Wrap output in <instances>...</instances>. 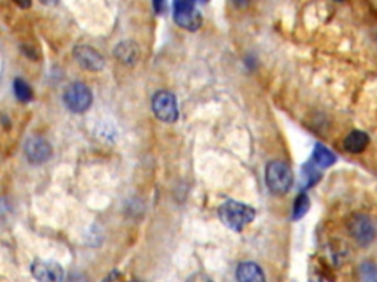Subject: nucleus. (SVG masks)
<instances>
[{"mask_svg": "<svg viewBox=\"0 0 377 282\" xmlns=\"http://www.w3.org/2000/svg\"><path fill=\"white\" fill-rule=\"evenodd\" d=\"M220 220L231 231L240 232L255 219V210L236 200H227L218 209Z\"/></svg>", "mask_w": 377, "mask_h": 282, "instance_id": "nucleus-1", "label": "nucleus"}, {"mask_svg": "<svg viewBox=\"0 0 377 282\" xmlns=\"http://www.w3.org/2000/svg\"><path fill=\"white\" fill-rule=\"evenodd\" d=\"M265 182L273 194H286L293 184V173L289 164L281 160L270 162L265 169Z\"/></svg>", "mask_w": 377, "mask_h": 282, "instance_id": "nucleus-2", "label": "nucleus"}, {"mask_svg": "<svg viewBox=\"0 0 377 282\" xmlns=\"http://www.w3.org/2000/svg\"><path fill=\"white\" fill-rule=\"evenodd\" d=\"M93 102L91 90L82 82H73L64 91V103L74 113L86 112Z\"/></svg>", "mask_w": 377, "mask_h": 282, "instance_id": "nucleus-3", "label": "nucleus"}, {"mask_svg": "<svg viewBox=\"0 0 377 282\" xmlns=\"http://www.w3.org/2000/svg\"><path fill=\"white\" fill-rule=\"evenodd\" d=\"M152 111L159 121L173 124L179 120V108L177 99L171 91L161 90L152 97Z\"/></svg>", "mask_w": 377, "mask_h": 282, "instance_id": "nucleus-4", "label": "nucleus"}, {"mask_svg": "<svg viewBox=\"0 0 377 282\" xmlns=\"http://www.w3.org/2000/svg\"><path fill=\"white\" fill-rule=\"evenodd\" d=\"M174 21L179 27L187 31H196L202 26V15L192 2H175L174 3Z\"/></svg>", "mask_w": 377, "mask_h": 282, "instance_id": "nucleus-5", "label": "nucleus"}, {"mask_svg": "<svg viewBox=\"0 0 377 282\" xmlns=\"http://www.w3.org/2000/svg\"><path fill=\"white\" fill-rule=\"evenodd\" d=\"M348 231L351 237L362 247H367L376 235L374 222L367 215H353L348 222Z\"/></svg>", "mask_w": 377, "mask_h": 282, "instance_id": "nucleus-6", "label": "nucleus"}, {"mask_svg": "<svg viewBox=\"0 0 377 282\" xmlns=\"http://www.w3.org/2000/svg\"><path fill=\"white\" fill-rule=\"evenodd\" d=\"M31 274L37 282H64V269L56 262L37 258L31 265Z\"/></svg>", "mask_w": 377, "mask_h": 282, "instance_id": "nucleus-7", "label": "nucleus"}, {"mask_svg": "<svg viewBox=\"0 0 377 282\" xmlns=\"http://www.w3.org/2000/svg\"><path fill=\"white\" fill-rule=\"evenodd\" d=\"M24 151H26L27 159L33 164H42L46 163L52 158V146L49 141H46L42 137H30L26 141V146H24Z\"/></svg>", "mask_w": 377, "mask_h": 282, "instance_id": "nucleus-8", "label": "nucleus"}, {"mask_svg": "<svg viewBox=\"0 0 377 282\" xmlns=\"http://www.w3.org/2000/svg\"><path fill=\"white\" fill-rule=\"evenodd\" d=\"M74 57L80 66L87 70H93V73L103 69L105 66L103 56L90 46H77L74 49Z\"/></svg>", "mask_w": 377, "mask_h": 282, "instance_id": "nucleus-9", "label": "nucleus"}, {"mask_svg": "<svg viewBox=\"0 0 377 282\" xmlns=\"http://www.w3.org/2000/svg\"><path fill=\"white\" fill-rule=\"evenodd\" d=\"M114 56L116 57V61H120L121 64H124L127 66H133L139 62L140 49H139L137 43L127 40V41L116 44L115 50H114Z\"/></svg>", "mask_w": 377, "mask_h": 282, "instance_id": "nucleus-10", "label": "nucleus"}, {"mask_svg": "<svg viewBox=\"0 0 377 282\" xmlns=\"http://www.w3.org/2000/svg\"><path fill=\"white\" fill-rule=\"evenodd\" d=\"M238 282H265L263 269L254 262H242L236 269Z\"/></svg>", "mask_w": 377, "mask_h": 282, "instance_id": "nucleus-11", "label": "nucleus"}, {"mask_svg": "<svg viewBox=\"0 0 377 282\" xmlns=\"http://www.w3.org/2000/svg\"><path fill=\"white\" fill-rule=\"evenodd\" d=\"M370 137L362 131H352L348 134V137L344 141V147L347 151L352 153V155H358V153L364 151L365 147L369 146Z\"/></svg>", "mask_w": 377, "mask_h": 282, "instance_id": "nucleus-12", "label": "nucleus"}, {"mask_svg": "<svg viewBox=\"0 0 377 282\" xmlns=\"http://www.w3.org/2000/svg\"><path fill=\"white\" fill-rule=\"evenodd\" d=\"M313 160L317 167L328 168L336 162V156L332 150H328L327 147H324L322 144H317L314 149V153H313Z\"/></svg>", "mask_w": 377, "mask_h": 282, "instance_id": "nucleus-13", "label": "nucleus"}, {"mask_svg": "<svg viewBox=\"0 0 377 282\" xmlns=\"http://www.w3.org/2000/svg\"><path fill=\"white\" fill-rule=\"evenodd\" d=\"M14 93H15V97L22 103H27V102H30L33 99L31 87L21 78H17L14 81Z\"/></svg>", "mask_w": 377, "mask_h": 282, "instance_id": "nucleus-14", "label": "nucleus"}, {"mask_svg": "<svg viewBox=\"0 0 377 282\" xmlns=\"http://www.w3.org/2000/svg\"><path fill=\"white\" fill-rule=\"evenodd\" d=\"M308 210H310V198L305 193H302L298 196V198L295 200V203H293L292 219H295V220L301 219L302 216L306 215V212Z\"/></svg>", "mask_w": 377, "mask_h": 282, "instance_id": "nucleus-15", "label": "nucleus"}, {"mask_svg": "<svg viewBox=\"0 0 377 282\" xmlns=\"http://www.w3.org/2000/svg\"><path fill=\"white\" fill-rule=\"evenodd\" d=\"M361 282H377V270L373 262H365L358 269Z\"/></svg>", "mask_w": 377, "mask_h": 282, "instance_id": "nucleus-16", "label": "nucleus"}, {"mask_svg": "<svg viewBox=\"0 0 377 282\" xmlns=\"http://www.w3.org/2000/svg\"><path fill=\"white\" fill-rule=\"evenodd\" d=\"M302 176H304V180L306 181V182L304 184V187H306V188H308V187H311V185H314V184H317L318 181H320V173H318V171L313 167L311 163L305 164L304 169H302Z\"/></svg>", "mask_w": 377, "mask_h": 282, "instance_id": "nucleus-17", "label": "nucleus"}, {"mask_svg": "<svg viewBox=\"0 0 377 282\" xmlns=\"http://www.w3.org/2000/svg\"><path fill=\"white\" fill-rule=\"evenodd\" d=\"M186 282H214V281H212L207 274L196 272V274H193V275L188 276Z\"/></svg>", "mask_w": 377, "mask_h": 282, "instance_id": "nucleus-18", "label": "nucleus"}, {"mask_svg": "<svg viewBox=\"0 0 377 282\" xmlns=\"http://www.w3.org/2000/svg\"><path fill=\"white\" fill-rule=\"evenodd\" d=\"M68 282H87V279L82 275H73V276H69Z\"/></svg>", "mask_w": 377, "mask_h": 282, "instance_id": "nucleus-19", "label": "nucleus"}, {"mask_svg": "<svg viewBox=\"0 0 377 282\" xmlns=\"http://www.w3.org/2000/svg\"><path fill=\"white\" fill-rule=\"evenodd\" d=\"M128 282H139V281H128Z\"/></svg>", "mask_w": 377, "mask_h": 282, "instance_id": "nucleus-20", "label": "nucleus"}]
</instances>
